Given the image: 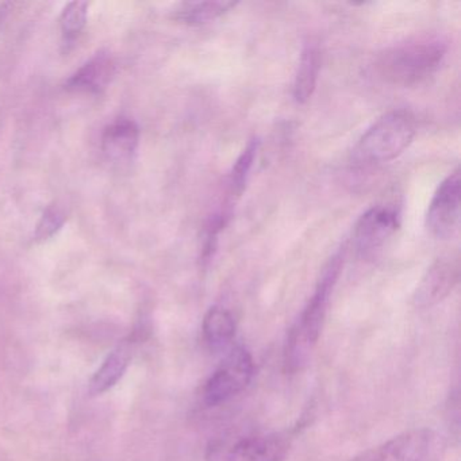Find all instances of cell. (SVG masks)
I'll list each match as a JSON object with an SVG mask.
<instances>
[{
    "instance_id": "cell-10",
    "label": "cell",
    "mask_w": 461,
    "mask_h": 461,
    "mask_svg": "<svg viewBox=\"0 0 461 461\" xmlns=\"http://www.w3.org/2000/svg\"><path fill=\"white\" fill-rule=\"evenodd\" d=\"M140 128L131 118L121 117L104 129L101 149L109 163H131L139 149Z\"/></svg>"
},
{
    "instance_id": "cell-15",
    "label": "cell",
    "mask_w": 461,
    "mask_h": 461,
    "mask_svg": "<svg viewBox=\"0 0 461 461\" xmlns=\"http://www.w3.org/2000/svg\"><path fill=\"white\" fill-rule=\"evenodd\" d=\"M321 69V52L315 45H309L302 53L301 63L294 82V98L303 104L312 98L317 87Z\"/></svg>"
},
{
    "instance_id": "cell-9",
    "label": "cell",
    "mask_w": 461,
    "mask_h": 461,
    "mask_svg": "<svg viewBox=\"0 0 461 461\" xmlns=\"http://www.w3.org/2000/svg\"><path fill=\"white\" fill-rule=\"evenodd\" d=\"M460 266L457 258H438L431 264L415 291L418 307H430L447 298L457 285Z\"/></svg>"
},
{
    "instance_id": "cell-14",
    "label": "cell",
    "mask_w": 461,
    "mask_h": 461,
    "mask_svg": "<svg viewBox=\"0 0 461 461\" xmlns=\"http://www.w3.org/2000/svg\"><path fill=\"white\" fill-rule=\"evenodd\" d=\"M237 6L234 2H185L179 5L174 12V18L179 23L188 26H201L218 20L222 15L228 14L231 9Z\"/></svg>"
},
{
    "instance_id": "cell-16",
    "label": "cell",
    "mask_w": 461,
    "mask_h": 461,
    "mask_svg": "<svg viewBox=\"0 0 461 461\" xmlns=\"http://www.w3.org/2000/svg\"><path fill=\"white\" fill-rule=\"evenodd\" d=\"M258 147H260L258 140H252V141L247 145V148L242 150L236 163H234L233 169H231L230 179H229L230 195L241 196L245 188H247V183L248 180H249L256 156H258Z\"/></svg>"
},
{
    "instance_id": "cell-12",
    "label": "cell",
    "mask_w": 461,
    "mask_h": 461,
    "mask_svg": "<svg viewBox=\"0 0 461 461\" xmlns=\"http://www.w3.org/2000/svg\"><path fill=\"white\" fill-rule=\"evenodd\" d=\"M134 339H125L106 356L88 383V393L93 396L104 395L112 390L128 371L133 358Z\"/></svg>"
},
{
    "instance_id": "cell-2",
    "label": "cell",
    "mask_w": 461,
    "mask_h": 461,
    "mask_svg": "<svg viewBox=\"0 0 461 461\" xmlns=\"http://www.w3.org/2000/svg\"><path fill=\"white\" fill-rule=\"evenodd\" d=\"M447 55V45L437 39L417 40L383 52L375 71L383 82L414 87L436 74Z\"/></svg>"
},
{
    "instance_id": "cell-1",
    "label": "cell",
    "mask_w": 461,
    "mask_h": 461,
    "mask_svg": "<svg viewBox=\"0 0 461 461\" xmlns=\"http://www.w3.org/2000/svg\"><path fill=\"white\" fill-rule=\"evenodd\" d=\"M342 263H344V258H342L341 252L337 253L329 260L320 280H318L314 294L307 302L306 307L299 315L296 322L288 330L285 352H283V364H285V372L295 374L309 363L310 356L317 347L318 339L322 333L329 301H330L334 285L339 280Z\"/></svg>"
},
{
    "instance_id": "cell-3",
    "label": "cell",
    "mask_w": 461,
    "mask_h": 461,
    "mask_svg": "<svg viewBox=\"0 0 461 461\" xmlns=\"http://www.w3.org/2000/svg\"><path fill=\"white\" fill-rule=\"evenodd\" d=\"M415 133L417 121L409 110L387 113L361 137L353 150V160L361 166L395 160L410 147Z\"/></svg>"
},
{
    "instance_id": "cell-6",
    "label": "cell",
    "mask_w": 461,
    "mask_h": 461,
    "mask_svg": "<svg viewBox=\"0 0 461 461\" xmlns=\"http://www.w3.org/2000/svg\"><path fill=\"white\" fill-rule=\"evenodd\" d=\"M255 363L249 350L236 347L225 356L212 376L204 383L203 402L217 407L241 393L252 382Z\"/></svg>"
},
{
    "instance_id": "cell-17",
    "label": "cell",
    "mask_w": 461,
    "mask_h": 461,
    "mask_svg": "<svg viewBox=\"0 0 461 461\" xmlns=\"http://www.w3.org/2000/svg\"><path fill=\"white\" fill-rule=\"evenodd\" d=\"M88 4L72 2L67 5L60 15V28L67 42L77 39L87 25Z\"/></svg>"
},
{
    "instance_id": "cell-4",
    "label": "cell",
    "mask_w": 461,
    "mask_h": 461,
    "mask_svg": "<svg viewBox=\"0 0 461 461\" xmlns=\"http://www.w3.org/2000/svg\"><path fill=\"white\" fill-rule=\"evenodd\" d=\"M291 449L287 433H258L225 437L210 442L206 461H285Z\"/></svg>"
},
{
    "instance_id": "cell-18",
    "label": "cell",
    "mask_w": 461,
    "mask_h": 461,
    "mask_svg": "<svg viewBox=\"0 0 461 461\" xmlns=\"http://www.w3.org/2000/svg\"><path fill=\"white\" fill-rule=\"evenodd\" d=\"M64 222H66V214H64L63 210L56 206H50L42 212L41 218L37 223L34 237H36L37 241H47V240L52 239L55 234H58L59 230H61Z\"/></svg>"
},
{
    "instance_id": "cell-8",
    "label": "cell",
    "mask_w": 461,
    "mask_h": 461,
    "mask_svg": "<svg viewBox=\"0 0 461 461\" xmlns=\"http://www.w3.org/2000/svg\"><path fill=\"white\" fill-rule=\"evenodd\" d=\"M399 228L396 210L387 206H374L357 221L353 231L356 252L363 258H374L382 252L388 240Z\"/></svg>"
},
{
    "instance_id": "cell-5",
    "label": "cell",
    "mask_w": 461,
    "mask_h": 461,
    "mask_svg": "<svg viewBox=\"0 0 461 461\" xmlns=\"http://www.w3.org/2000/svg\"><path fill=\"white\" fill-rule=\"evenodd\" d=\"M445 441L433 429H414L361 453L352 461H441Z\"/></svg>"
},
{
    "instance_id": "cell-7",
    "label": "cell",
    "mask_w": 461,
    "mask_h": 461,
    "mask_svg": "<svg viewBox=\"0 0 461 461\" xmlns=\"http://www.w3.org/2000/svg\"><path fill=\"white\" fill-rule=\"evenodd\" d=\"M461 176L456 169L437 188L426 214V228L437 240H447L460 223Z\"/></svg>"
},
{
    "instance_id": "cell-13",
    "label": "cell",
    "mask_w": 461,
    "mask_h": 461,
    "mask_svg": "<svg viewBox=\"0 0 461 461\" xmlns=\"http://www.w3.org/2000/svg\"><path fill=\"white\" fill-rule=\"evenodd\" d=\"M236 321L225 307L214 306L206 312L202 323L203 341L210 350L226 349L236 336Z\"/></svg>"
},
{
    "instance_id": "cell-11",
    "label": "cell",
    "mask_w": 461,
    "mask_h": 461,
    "mask_svg": "<svg viewBox=\"0 0 461 461\" xmlns=\"http://www.w3.org/2000/svg\"><path fill=\"white\" fill-rule=\"evenodd\" d=\"M115 71L117 64L110 53H96L67 80L66 88L72 93L101 94L112 82Z\"/></svg>"
}]
</instances>
